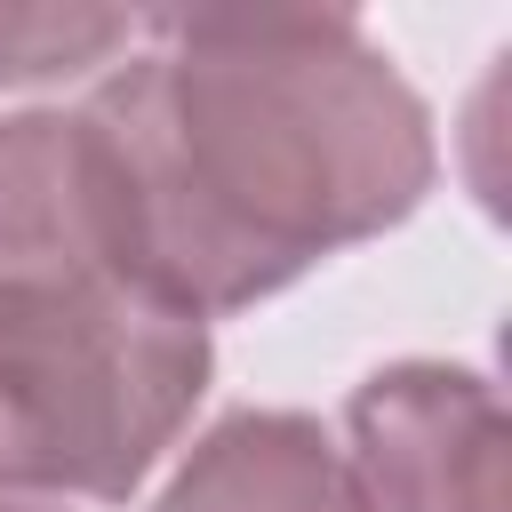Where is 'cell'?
Here are the masks:
<instances>
[{"instance_id":"6da1fadb","label":"cell","mask_w":512,"mask_h":512,"mask_svg":"<svg viewBox=\"0 0 512 512\" xmlns=\"http://www.w3.org/2000/svg\"><path fill=\"white\" fill-rule=\"evenodd\" d=\"M112 168L120 280L208 328L408 224L440 136L360 16H136L80 96Z\"/></svg>"},{"instance_id":"7a4b0ae2","label":"cell","mask_w":512,"mask_h":512,"mask_svg":"<svg viewBox=\"0 0 512 512\" xmlns=\"http://www.w3.org/2000/svg\"><path fill=\"white\" fill-rule=\"evenodd\" d=\"M208 328L112 280H0V488L128 504L208 400Z\"/></svg>"},{"instance_id":"3957f363","label":"cell","mask_w":512,"mask_h":512,"mask_svg":"<svg viewBox=\"0 0 512 512\" xmlns=\"http://www.w3.org/2000/svg\"><path fill=\"white\" fill-rule=\"evenodd\" d=\"M360 512H512V424L480 368L392 360L344 408Z\"/></svg>"},{"instance_id":"277c9868","label":"cell","mask_w":512,"mask_h":512,"mask_svg":"<svg viewBox=\"0 0 512 512\" xmlns=\"http://www.w3.org/2000/svg\"><path fill=\"white\" fill-rule=\"evenodd\" d=\"M0 280L128 288L120 240H112V168L80 104L0 112Z\"/></svg>"},{"instance_id":"5b68a950","label":"cell","mask_w":512,"mask_h":512,"mask_svg":"<svg viewBox=\"0 0 512 512\" xmlns=\"http://www.w3.org/2000/svg\"><path fill=\"white\" fill-rule=\"evenodd\" d=\"M152 512H360L344 480V448L304 408H232L216 416Z\"/></svg>"},{"instance_id":"8992f818","label":"cell","mask_w":512,"mask_h":512,"mask_svg":"<svg viewBox=\"0 0 512 512\" xmlns=\"http://www.w3.org/2000/svg\"><path fill=\"white\" fill-rule=\"evenodd\" d=\"M136 48V16L120 8H0V88L72 80L88 64H120Z\"/></svg>"},{"instance_id":"52a82bcc","label":"cell","mask_w":512,"mask_h":512,"mask_svg":"<svg viewBox=\"0 0 512 512\" xmlns=\"http://www.w3.org/2000/svg\"><path fill=\"white\" fill-rule=\"evenodd\" d=\"M0 512H80V504H48V496H8L0 488Z\"/></svg>"}]
</instances>
